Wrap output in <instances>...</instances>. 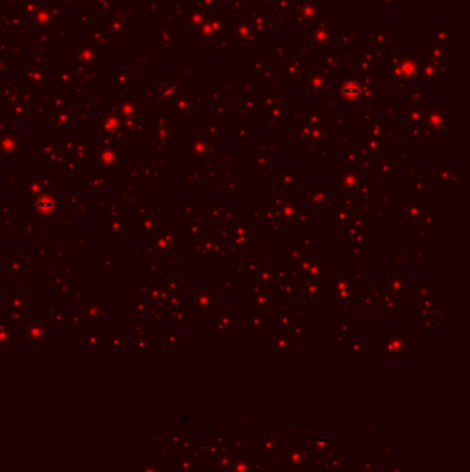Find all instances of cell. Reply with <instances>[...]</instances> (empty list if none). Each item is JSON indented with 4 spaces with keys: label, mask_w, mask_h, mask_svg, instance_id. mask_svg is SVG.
Returning a JSON list of instances; mask_svg holds the SVG:
<instances>
[{
    "label": "cell",
    "mask_w": 470,
    "mask_h": 472,
    "mask_svg": "<svg viewBox=\"0 0 470 472\" xmlns=\"http://www.w3.org/2000/svg\"><path fill=\"white\" fill-rule=\"evenodd\" d=\"M385 350L390 354V356H406V336L403 337L397 336H389V334H385Z\"/></svg>",
    "instance_id": "cell-1"
},
{
    "label": "cell",
    "mask_w": 470,
    "mask_h": 472,
    "mask_svg": "<svg viewBox=\"0 0 470 472\" xmlns=\"http://www.w3.org/2000/svg\"><path fill=\"white\" fill-rule=\"evenodd\" d=\"M295 279H284L276 282L273 289L277 292L278 294H283V295H297L301 293V289H299L298 282H294Z\"/></svg>",
    "instance_id": "cell-2"
},
{
    "label": "cell",
    "mask_w": 470,
    "mask_h": 472,
    "mask_svg": "<svg viewBox=\"0 0 470 472\" xmlns=\"http://www.w3.org/2000/svg\"><path fill=\"white\" fill-rule=\"evenodd\" d=\"M326 292V287L320 282H306V286L301 290L302 300H319V297Z\"/></svg>",
    "instance_id": "cell-3"
},
{
    "label": "cell",
    "mask_w": 470,
    "mask_h": 472,
    "mask_svg": "<svg viewBox=\"0 0 470 472\" xmlns=\"http://www.w3.org/2000/svg\"><path fill=\"white\" fill-rule=\"evenodd\" d=\"M341 95L342 98L346 101V102L352 104V102H356V101L360 98L361 90H360L359 85H356L355 82H349V83H346V85L342 86Z\"/></svg>",
    "instance_id": "cell-4"
},
{
    "label": "cell",
    "mask_w": 470,
    "mask_h": 472,
    "mask_svg": "<svg viewBox=\"0 0 470 472\" xmlns=\"http://www.w3.org/2000/svg\"><path fill=\"white\" fill-rule=\"evenodd\" d=\"M271 350L273 351H292V340L290 336L283 334H271Z\"/></svg>",
    "instance_id": "cell-5"
},
{
    "label": "cell",
    "mask_w": 470,
    "mask_h": 472,
    "mask_svg": "<svg viewBox=\"0 0 470 472\" xmlns=\"http://www.w3.org/2000/svg\"><path fill=\"white\" fill-rule=\"evenodd\" d=\"M352 213L353 211H349L348 208L345 207H339V208H334V217H332V222H334L335 227H341V225H349L350 222H352Z\"/></svg>",
    "instance_id": "cell-6"
},
{
    "label": "cell",
    "mask_w": 470,
    "mask_h": 472,
    "mask_svg": "<svg viewBox=\"0 0 470 472\" xmlns=\"http://www.w3.org/2000/svg\"><path fill=\"white\" fill-rule=\"evenodd\" d=\"M392 276V275H390ZM385 285L387 286V290L392 293V295L394 294H403L406 293V279H396V278H393L392 279H389V278H386L385 279Z\"/></svg>",
    "instance_id": "cell-7"
},
{
    "label": "cell",
    "mask_w": 470,
    "mask_h": 472,
    "mask_svg": "<svg viewBox=\"0 0 470 472\" xmlns=\"http://www.w3.org/2000/svg\"><path fill=\"white\" fill-rule=\"evenodd\" d=\"M330 198H331V191L327 189V191H323V192H319V191H316L312 195H309V198H307V201L312 202L313 203V206H319V207H323V206H327L330 205L328 202H330Z\"/></svg>",
    "instance_id": "cell-8"
},
{
    "label": "cell",
    "mask_w": 470,
    "mask_h": 472,
    "mask_svg": "<svg viewBox=\"0 0 470 472\" xmlns=\"http://www.w3.org/2000/svg\"><path fill=\"white\" fill-rule=\"evenodd\" d=\"M297 174H298V173H295V174H294V173L291 172H287V173L277 172L278 177H283L284 179H287V181H284L283 184H280L277 188H294V186H298L299 177H295V178H294V176H297Z\"/></svg>",
    "instance_id": "cell-9"
},
{
    "label": "cell",
    "mask_w": 470,
    "mask_h": 472,
    "mask_svg": "<svg viewBox=\"0 0 470 472\" xmlns=\"http://www.w3.org/2000/svg\"><path fill=\"white\" fill-rule=\"evenodd\" d=\"M359 185V178L355 177L350 173H342L341 174V188H346L348 191H352L355 186Z\"/></svg>",
    "instance_id": "cell-10"
},
{
    "label": "cell",
    "mask_w": 470,
    "mask_h": 472,
    "mask_svg": "<svg viewBox=\"0 0 470 472\" xmlns=\"http://www.w3.org/2000/svg\"><path fill=\"white\" fill-rule=\"evenodd\" d=\"M54 207H55V202L53 201L51 198H49V196H43V198H40V199L37 201V208L42 210V211L49 213V211H51Z\"/></svg>",
    "instance_id": "cell-11"
},
{
    "label": "cell",
    "mask_w": 470,
    "mask_h": 472,
    "mask_svg": "<svg viewBox=\"0 0 470 472\" xmlns=\"http://www.w3.org/2000/svg\"><path fill=\"white\" fill-rule=\"evenodd\" d=\"M232 465L235 472H251V467L246 460H236Z\"/></svg>",
    "instance_id": "cell-12"
},
{
    "label": "cell",
    "mask_w": 470,
    "mask_h": 472,
    "mask_svg": "<svg viewBox=\"0 0 470 472\" xmlns=\"http://www.w3.org/2000/svg\"><path fill=\"white\" fill-rule=\"evenodd\" d=\"M346 345H350V348H346V351L363 350V343H359V341H349V343H346Z\"/></svg>",
    "instance_id": "cell-13"
},
{
    "label": "cell",
    "mask_w": 470,
    "mask_h": 472,
    "mask_svg": "<svg viewBox=\"0 0 470 472\" xmlns=\"http://www.w3.org/2000/svg\"><path fill=\"white\" fill-rule=\"evenodd\" d=\"M294 318H295V319H298L299 322L306 321V309H298V311L294 314Z\"/></svg>",
    "instance_id": "cell-14"
},
{
    "label": "cell",
    "mask_w": 470,
    "mask_h": 472,
    "mask_svg": "<svg viewBox=\"0 0 470 472\" xmlns=\"http://www.w3.org/2000/svg\"><path fill=\"white\" fill-rule=\"evenodd\" d=\"M232 472H235V471H232Z\"/></svg>",
    "instance_id": "cell-15"
}]
</instances>
